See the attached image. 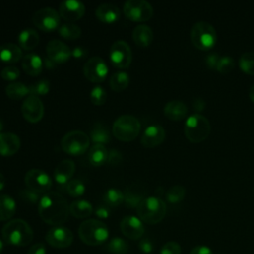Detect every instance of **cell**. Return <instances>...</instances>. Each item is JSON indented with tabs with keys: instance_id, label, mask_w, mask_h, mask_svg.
Masks as SVG:
<instances>
[{
	"instance_id": "f907efd6",
	"label": "cell",
	"mask_w": 254,
	"mask_h": 254,
	"mask_svg": "<svg viewBox=\"0 0 254 254\" xmlns=\"http://www.w3.org/2000/svg\"><path fill=\"white\" fill-rule=\"evenodd\" d=\"M139 248L141 249L142 252L144 253H150L153 251L154 245L152 243V241L148 238H144L139 242Z\"/></svg>"
},
{
	"instance_id": "7bdbcfd3",
	"label": "cell",
	"mask_w": 254,
	"mask_h": 254,
	"mask_svg": "<svg viewBox=\"0 0 254 254\" xmlns=\"http://www.w3.org/2000/svg\"><path fill=\"white\" fill-rule=\"evenodd\" d=\"M234 64V60L230 56H223L220 57L215 69H217L221 73H226L233 69Z\"/></svg>"
},
{
	"instance_id": "bcb514c9",
	"label": "cell",
	"mask_w": 254,
	"mask_h": 254,
	"mask_svg": "<svg viewBox=\"0 0 254 254\" xmlns=\"http://www.w3.org/2000/svg\"><path fill=\"white\" fill-rule=\"evenodd\" d=\"M181 246L176 241H168L160 250V254H181Z\"/></svg>"
},
{
	"instance_id": "44dd1931",
	"label": "cell",
	"mask_w": 254,
	"mask_h": 254,
	"mask_svg": "<svg viewBox=\"0 0 254 254\" xmlns=\"http://www.w3.org/2000/svg\"><path fill=\"white\" fill-rule=\"evenodd\" d=\"M75 172V164L72 160H62L54 171V178L60 185L66 184Z\"/></svg>"
},
{
	"instance_id": "db71d44e",
	"label": "cell",
	"mask_w": 254,
	"mask_h": 254,
	"mask_svg": "<svg viewBox=\"0 0 254 254\" xmlns=\"http://www.w3.org/2000/svg\"><path fill=\"white\" fill-rule=\"evenodd\" d=\"M95 214L99 218H107L109 216V209L104 205L97 206L95 209Z\"/></svg>"
},
{
	"instance_id": "f6af8a7d",
	"label": "cell",
	"mask_w": 254,
	"mask_h": 254,
	"mask_svg": "<svg viewBox=\"0 0 254 254\" xmlns=\"http://www.w3.org/2000/svg\"><path fill=\"white\" fill-rule=\"evenodd\" d=\"M19 75H20V70L15 65H7L1 70V76L5 80L13 81V80L17 79L19 77Z\"/></svg>"
},
{
	"instance_id": "d6986e66",
	"label": "cell",
	"mask_w": 254,
	"mask_h": 254,
	"mask_svg": "<svg viewBox=\"0 0 254 254\" xmlns=\"http://www.w3.org/2000/svg\"><path fill=\"white\" fill-rule=\"evenodd\" d=\"M166 137L165 129L159 124L149 125L141 136V143L144 147L153 148L160 145Z\"/></svg>"
},
{
	"instance_id": "5bb4252c",
	"label": "cell",
	"mask_w": 254,
	"mask_h": 254,
	"mask_svg": "<svg viewBox=\"0 0 254 254\" xmlns=\"http://www.w3.org/2000/svg\"><path fill=\"white\" fill-rule=\"evenodd\" d=\"M21 111L26 120L32 123H36L43 118L45 108L40 97L35 95H28L21 105Z\"/></svg>"
},
{
	"instance_id": "8992f818",
	"label": "cell",
	"mask_w": 254,
	"mask_h": 254,
	"mask_svg": "<svg viewBox=\"0 0 254 254\" xmlns=\"http://www.w3.org/2000/svg\"><path fill=\"white\" fill-rule=\"evenodd\" d=\"M184 131L186 137L190 142L199 143L208 137L210 133V124L205 116L199 113H194L187 118Z\"/></svg>"
},
{
	"instance_id": "816d5d0a",
	"label": "cell",
	"mask_w": 254,
	"mask_h": 254,
	"mask_svg": "<svg viewBox=\"0 0 254 254\" xmlns=\"http://www.w3.org/2000/svg\"><path fill=\"white\" fill-rule=\"evenodd\" d=\"M28 254H46V246L41 242L36 243L30 247Z\"/></svg>"
},
{
	"instance_id": "f1b7e54d",
	"label": "cell",
	"mask_w": 254,
	"mask_h": 254,
	"mask_svg": "<svg viewBox=\"0 0 254 254\" xmlns=\"http://www.w3.org/2000/svg\"><path fill=\"white\" fill-rule=\"evenodd\" d=\"M144 192L137 185H130L124 192V201L128 207H136L144 199Z\"/></svg>"
},
{
	"instance_id": "91938a15",
	"label": "cell",
	"mask_w": 254,
	"mask_h": 254,
	"mask_svg": "<svg viewBox=\"0 0 254 254\" xmlns=\"http://www.w3.org/2000/svg\"><path fill=\"white\" fill-rule=\"evenodd\" d=\"M2 250H3V241L0 239V254L2 253Z\"/></svg>"
},
{
	"instance_id": "b9f144b4",
	"label": "cell",
	"mask_w": 254,
	"mask_h": 254,
	"mask_svg": "<svg viewBox=\"0 0 254 254\" xmlns=\"http://www.w3.org/2000/svg\"><path fill=\"white\" fill-rule=\"evenodd\" d=\"M90 100L95 105H101L107 98V93L101 85H94L89 93Z\"/></svg>"
},
{
	"instance_id": "1f68e13d",
	"label": "cell",
	"mask_w": 254,
	"mask_h": 254,
	"mask_svg": "<svg viewBox=\"0 0 254 254\" xmlns=\"http://www.w3.org/2000/svg\"><path fill=\"white\" fill-rule=\"evenodd\" d=\"M16 211V202L8 194H0V220L12 218Z\"/></svg>"
},
{
	"instance_id": "83f0119b",
	"label": "cell",
	"mask_w": 254,
	"mask_h": 254,
	"mask_svg": "<svg viewBox=\"0 0 254 254\" xmlns=\"http://www.w3.org/2000/svg\"><path fill=\"white\" fill-rule=\"evenodd\" d=\"M92 211V204L85 199H76L69 204V213L77 218H86Z\"/></svg>"
},
{
	"instance_id": "680465c9",
	"label": "cell",
	"mask_w": 254,
	"mask_h": 254,
	"mask_svg": "<svg viewBox=\"0 0 254 254\" xmlns=\"http://www.w3.org/2000/svg\"><path fill=\"white\" fill-rule=\"evenodd\" d=\"M249 97H250V99L254 102V84L250 87V89H249Z\"/></svg>"
},
{
	"instance_id": "ac0fdd59",
	"label": "cell",
	"mask_w": 254,
	"mask_h": 254,
	"mask_svg": "<svg viewBox=\"0 0 254 254\" xmlns=\"http://www.w3.org/2000/svg\"><path fill=\"white\" fill-rule=\"evenodd\" d=\"M121 232L128 238L136 240L139 239L145 231L142 220L133 215L124 216L120 222Z\"/></svg>"
},
{
	"instance_id": "e575fe53",
	"label": "cell",
	"mask_w": 254,
	"mask_h": 254,
	"mask_svg": "<svg viewBox=\"0 0 254 254\" xmlns=\"http://www.w3.org/2000/svg\"><path fill=\"white\" fill-rule=\"evenodd\" d=\"M58 32L61 37L64 38L66 40H75V39L79 38V36L81 35L80 28L76 24H73L70 22L62 24L59 27Z\"/></svg>"
},
{
	"instance_id": "60d3db41",
	"label": "cell",
	"mask_w": 254,
	"mask_h": 254,
	"mask_svg": "<svg viewBox=\"0 0 254 254\" xmlns=\"http://www.w3.org/2000/svg\"><path fill=\"white\" fill-rule=\"evenodd\" d=\"M65 190L71 196H80L85 191V186L80 180L73 179L65 184Z\"/></svg>"
},
{
	"instance_id": "ab89813d",
	"label": "cell",
	"mask_w": 254,
	"mask_h": 254,
	"mask_svg": "<svg viewBox=\"0 0 254 254\" xmlns=\"http://www.w3.org/2000/svg\"><path fill=\"white\" fill-rule=\"evenodd\" d=\"M240 68L248 74H254V52H246L240 56Z\"/></svg>"
},
{
	"instance_id": "94428289",
	"label": "cell",
	"mask_w": 254,
	"mask_h": 254,
	"mask_svg": "<svg viewBox=\"0 0 254 254\" xmlns=\"http://www.w3.org/2000/svg\"><path fill=\"white\" fill-rule=\"evenodd\" d=\"M2 129H3V123H2V121H1V119H0V133H1Z\"/></svg>"
},
{
	"instance_id": "9c48e42d",
	"label": "cell",
	"mask_w": 254,
	"mask_h": 254,
	"mask_svg": "<svg viewBox=\"0 0 254 254\" xmlns=\"http://www.w3.org/2000/svg\"><path fill=\"white\" fill-rule=\"evenodd\" d=\"M124 15L135 22L149 20L154 13L152 5L145 0H128L124 3Z\"/></svg>"
},
{
	"instance_id": "f5cc1de1",
	"label": "cell",
	"mask_w": 254,
	"mask_h": 254,
	"mask_svg": "<svg viewBox=\"0 0 254 254\" xmlns=\"http://www.w3.org/2000/svg\"><path fill=\"white\" fill-rule=\"evenodd\" d=\"M190 254H213V252L208 246L197 245L190 250Z\"/></svg>"
},
{
	"instance_id": "2e32d148",
	"label": "cell",
	"mask_w": 254,
	"mask_h": 254,
	"mask_svg": "<svg viewBox=\"0 0 254 254\" xmlns=\"http://www.w3.org/2000/svg\"><path fill=\"white\" fill-rule=\"evenodd\" d=\"M47 57L50 58L55 64H64L69 60L71 51L64 42L54 39L51 40L46 47Z\"/></svg>"
},
{
	"instance_id": "30bf717a",
	"label": "cell",
	"mask_w": 254,
	"mask_h": 254,
	"mask_svg": "<svg viewBox=\"0 0 254 254\" xmlns=\"http://www.w3.org/2000/svg\"><path fill=\"white\" fill-rule=\"evenodd\" d=\"M33 23L42 31L51 32L60 26V13L51 7H44L37 10L33 15Z\"/></svg>"
},
{
	"instance_id": "e0dca14e",
	"label": "cell",
	"mask_w": 254,
	"mask_h": 254,
	"mask_svg": "<svg viewBox=\"0 0 254 254\" xmlns=\"http://www.w3.org/2000/svg\"><path fill=\"white\" fill-rule=\"evenodd\" d=\"M84 12L85 6L78 0H64L60 3V16L66 21H76L83 16Z\"/></svg>"
},
{
	"instance_id": "8d00e7d4",
	"label": "cell",
	"mask_w": 254,
	"mask_h": 254,
	"mask_svg": "<svg viewBox=\"0 0 254 254\" xmlns=\"http://www.w3.org/2000/svg\"><path fill=\"white\" fill-rule=\"evenodd\" d=\"M106 249L112 254H127L129 250V245L124 239L120 237H114L108 242V244L106 245Z\"/></svg>"
},
{
	"instance_id": "6da1fadb",
	"label": "cell",
	"mask_w": 254,
	"mask_h": 254,
	"mask_svg": "<svg viewBox=\"0 0 254 254\" xmlns=\"http://www.w3.org/2000/svg\"><path fill=\"white\" fill-rule=\"evenodd\" d=\"M38 211L45 222L59 226L68 219L69 205L62 194L52 191L41 197Z\"/></svg>"
},
{
	"instance_id": "c3c4849f",
	"label": "cell",
	"mask_w": 254,
	"mask_h": 254,
	"mask_svg": "<svg viewBox=\"0 0 254 254\" xmlns=\"http://www.w3.org/2000/svg\"><path fill=\"white\" fill-rule=\"evenodd\" d=\"M219 59H220L219 55H218L217 53H214V52H213V53L208 54V55L205 57L204 61H205L206 65H207L209 68H216V65H217V64H218Z\"/></svg>"
},
{
	"instance_id": "ffe728a7",
	"label": "cell",
	"mask_w": 254,
	"mask_h": 254,
	"mask_svg": "<svg viewBox=\"0 0 254 254\" xmlns=\"http://www.w3.org/2000/svg\"><path fill=\"white\" fill-rule=\"evenodd\" d=\"M21 147L20 138L12 132L0 133V155L11 156L16 154Z\"/></svg>"
},
{
	"instance_id": "7402d4cb",
	"label": "cell",
	"mask_w": 254,
	"mask_h": 254,
	"mask_svg": "<svg viewBox=\"0 0 254 254\" xmlns=\"http://www.w3.org/2000/svg\"><path fill=\"white\" fill-rule=\"evenodd\" d=\"M95 16L99 21L111 24L119 19L120 10L116 5L112 3H103L96 8Z\"/></svg>"
},
{
	"instance_id": "52a82bcc",
	"label": "cell",
	"mask_w": 254,
	"mask_h": 254,
	"mask_svg": "<svg viewBox=\"0 0 254 254\" xmlns=\"http://www.w3.org/2000/svg\"><path fill=\"white\" fill-rule=\"evenodd\" d=\"M190 39L195 48L199 50H208L216 43V31L208 22L199 21L191 27Z\"/></svg>"
},
{
	"instance_id": "7c38bea8",
	"label": "cell",
	"mask_w": 254,
	"mask_h": 254,
	"mask_svg": "<svg viewBox=\"0 0 254 254\" xmlns=\"http://www.w3.org/2000/svg\"><path fill=\"white\" fill-rule=\"evenodd\" d=\"M82 71L84 76L92 82H101L108 73V66L100 57H92L83 64Z\"/></svg>"
},
{
	"instance_id": "d6a6232c",
	"label": "cell",
	"mask_w": 254,
	"mask_h": 254,
	"mask_svg": "<svg viewBox=\"0 0 254 254\" xmlns=\"http://www.w3.org/2000/svg\"><path fill=\"white\" fill-rule=\"evenodd\" d=\"M6 94L8 95V97L12 98V99H21L24 96H26L27 94H30L29 92V86H27L26 84H24L21 81H13L11 83H9L6 86Z\"/></svg>"
},
{
	"instance_id": "8fae6325",
	"label": "cell",
	"mask_w": 254,
	"mask_h": 254,
	"mask_svg": "<svg viewBox=\"0 0 254 254\" xmlns=\"http://www.w3.org/2000/svg\"><path fill=\"white\" fill-rule=\"evenodd\" d=\"M109 58L112 64L119 68H126L132 61V51L130 46L123 40L114 42L109 51Z\"/></svg>"
},
{
	"instance_id": "d590c367",
	"label": "cell",
	"mask_w": 254,
	"mask_h": 254,
	"mask_svg": "<svg viewBox=\"0 0 254 254\" xmlns=\"http://www.w3.org/2000/svg\"><path fill=\"white\" fill-rule=\"evenodd\" d=\"M103 200L109 206H118L124 201V193L117 188H110L104 192Z\"/></svg>"
},
{
	"instance_id": "11a10c76",
	"label": "cell",
	"mask_w": 254,
	"mask_h": 254,
	"mask_svg": "<svg viewBox=\"0 0 254 254\" xmlns=\"http://www.w3.org/2000/svg\"><path fill=\"white\" fill-rule=\"evenodd\" d=\"M193 107H194V109L196 111H201L205 107V101L203 99H201V98H196L194 103H193Z\"/></svg>"
},
{
	"instance_id": "6125c7cd",
	"label": "cell",
	"mask_w": 254,
	"mask_h": 254,
	"mask_svg": "<svg viewBox=\"0 0 254 254\" xmlns=\"http://www.w3.org/2000/svg\"><path fill=\"white\" fill-rule=\"evenodd\" d=\"M253 190H254V188H253Z\"/></svg>"
},
{
	"instance_id": "74e56055",
	"label": "cell",
	"mask_w": 254,
	"mask_h": 254,
	"mask_svg": "<svg viewBox=\"0 0 254 254\" xmlns=\"http://www.w3.org/2000/svg\"><path fill=\"white\" fill-rule=\"evenodd\" d=\"M185 195H186V189L180 185H175L171 187L166 192L167 200L171 203H178L182 201L185 198Z\"/></svg>"
},
{
	"instance_id": "5b68a950",
	"label": "cell",
	"mask_w": 254,
	"mask_h": 254,
	"mask_svg": "<svg viewBox=\"0 0 254 254\" xmlns=\"http://www.w3.org/2000/svg\"><path fill=\"white\" fill-rule=\"evenodd\" d=\"M141 130L138 118L130 114H124L115 119L112 124V134L118 140L129 142L134 140Z\"/></svg>"
},
{
	"instance_id": "cb8c5ba5",
	"label": "cell",
	"mask_w": 254,
	"mask_h": 254,
	"mask_svg": "<svg viewBox=\"0 0 254 254\" xmlns=\"http://www.w3.org/2000/svg\"><path fill=\"white\" fill-rule=\"evenodd\" d=\"M43 60L38 54H27L22 58L23 69L30 75H39L43 69Z\"/></svg>"
},
{
	"instance_id": "4316f807",
	"label": "cell",
	"mask_w": 254,
	"mask_h": 254,
	"mask_svg": "<svg viewBox=\"0 0 254 254\" xmlns=\"http://www.w3.org/2000/svg\"><path fill=\"white\" fill-rule=\"evenodd\" d=\"M39 34L36 30L27 28L22 30L18 35V41L24 50H33L39 43Z\"/></svg>"
},
{
	"instance_id": "7a4b0ae2",
	"label": "cell",
	"mask_w": 254,
	"mask_h": 254,
	"mask_svg": "<svg viewBox=\"0 0 254 254\" xmlns=\"http://www.w3.org/2000/svg\"><path fill=\"white\" fill-rule=\"evenodd\" d=\"M2 237L7 244L26 246L32 242L34 232L27 221L21 218H16L8 221L3 226Z\"/></svg>"
},
{
	"instance_id": "9a60e30c",
	"label": "cell",
	"mask_w": 254,
	"mask_h": 254,
	"mask_svg": "<svg viewBox=\"0 0 254 254\" xmlns=\"http://www.w3.org/2000/svg\"><path fill=\"white\" fill-rule=\"evenodd\" d=\"M47 242L56 248H65L68 247L73 240L72 232L62 225L52 227L46 235Z\"/></svg>"
},
{
	"instance_id": "603a6c76",
	"label": "cell",
	"mask_w": 254,
	"mask_h": 254,
	"mask_svg": "<svg viewBox=\"0 0 254 254\" xmlns=\"http://www.w3.org/2000/svg\"><path fill=\"white\" fill-rule=\"evenodd\" d=\"M188 113V107L182 100L174 99L164 106V114L171 120H181Z\"/></svg>"
},
{
	"instance_id": "484cf974",
	"label": "cell",
	"mask_w": 254,
	"mask_h": 254,
	"mask_svg": "<svg viewBox=\"0 0 254 254\" xmlns=\"http://www.w3.org/2000/svg\"><path fill=\"white\" fill-rule=\"evenodd\" d=\"M22 50L13 43H6L0 46V61L6 64L17 63L22 58Z\"/></svg>"
},
{
	"instance_id": "d4e9b609",
	"label": "cell",
	"mask_w": 254,
	"mask_h": 254,
	"mask_svg": "<svg viewBox=\"0 0 254 254\" xmlns=\"http://www.w3.org/2000/svg\"><path fill=\"white\" fill-rule=\"evenodd\" d=\"M132 37L137 46L145 48L152 43L154 34L153 30L148 25L140 24L134 28L132 32Z\"/></svg>"
},
{
	"instance_id": "277c9868",
	"label": "cell",
	"mask_w": 254,
	"mask_h": 254,
	"mask_svg": "<svg viewBox=\"0 0 254 254\" xmlns=\"http://www.w3.org/2000/svg\"><path fill=\"white\" fill-rule=\"evenodd\" d=\"M166 212V203L158 196L145 197L137 206V213L140 219L148 224L160 222L165 217Z\"/></svg>"
},
{
	"instance_id": "7dc6e473",
	"label": "cell",
	"mask_w": 254,
	"mask_h": 254,
	"mask_svg": "<svg viewBox=\"0 0 254 254\" xmlns=\"http://www.w3.org/2000/svg\"><path fill=\"white\" fill-rule=\"evenodd\" d=\"M122 161V154L117 149H111L108 151L107 163L109 165H117Z\"/></svg>"
},
{
	"instance_id": "4dcf8cb0",
	"label": "cell",
	"mask_w": 254,
	"mask_h": 254,
	"mask_svg": "<svg viewBox=\"0 0 254 254\" xmlns=\"http://www.w3.org/2000/svg\"><path fill=\"white\" fill-rule=\"evenodd\" d=\"M108 151L104 147V145L94 144L88 152V161L92 166L98 167L107 162Z\"/></svg>"
},
{
	"instance_id": "f35d334b",
	"label": "cell",
	"mask_w": 254,
	"mask_h": 254,
	"mask_svg": "<svg viewBox=\"0 0 254 254\" xmlns=\"http://www.w3.org/2000/svg\"><path fill=\"white\" fill-rule=\"evenodd\" d=\"M49 90H50V81L47 78H41L36 82L32 83L31 85H29L30 95H35L39 97L40 95L47 94Z\"/></svg>"
},
{
	"instance_id": "836d02e7",
	"label": "cell",
	"mask_w": 254,
	"mask_h": 254,
	"mask_svg": "<svg viewBox=\"0 0 254 254\" xmlns=\"http://www.w3.org/2000/svg\"><path fill=\"white\" fill-rule=\"evenodd\" d=\"M129 84V75L125 71H115L112 73L109 79V85L111 89L115 91H122L124 90Z\"/></svg>"
},
{
	"instance_id": "ba28073f",
	"label": "cell",
	"mask_w": 254,
	"mask_h": 254,
	"mask_svg": "<svg viewBox=\"0 0 254 254\" xmlns=\"http://www.w3.org/2000/svg\"><path fill=\"white\" fill-rule=\"evenodd\" d=\"M90 137L80 130H72L64 135L61 140L62 149L69 155H81L89 147Z\"/></svg>"
},
{
	"instance_id": "6f0895ef",
	"label": "cell",
	"mask_w": 254,
	"mask_h": 254,
	"mask_svg": "<svg viewBox=\"0 0 254 254\" xmlns=\"http://www.w3.org/2000/svg\"><path fill=\"white\" fill-rule=\"evenodd\" d=\"M5 187V177L0 173V190Z\"/></svg>"
},
{
	"instance_id": "ee69618b",
	"label": "cell",
	"mask_w": 254,
	"mask_h": 254,
	"mask_svg": "<svg viewBox=\"0 0 254 254\" xmlns=\"http://www.w3.org/2000/svg\"><path fill=\"white\" fill-rule=\"evenodd\" d=\"M19 195L20 197L26 201V202H29V203H37L38 201H40L41 197H40V193L26 188L24 190H22L20 192H19Z\"/></svg>"
},
{
	"instance_id": "3957f363",
	"label": "cell",
	"mask_w": 254,
	"mask_h": 254,
	"mask_svg": "<svg viewBox=\"0 0 254 254\" xmlns=\"http://www.w3.org/2000/svg\"><path fill=\"white\" fill-rule=\"evenodd\" d=\"M106 224L98 219H86L78 227V235L81 241L87 245L96 246L102 244L108 238Z\"/></svg>"
},
{
	"instance_id": "681fc988",
	"label": "cell",
	"mask_w": 254,
	"mask_h": 254,
	"mask_svg": "<svg viewBox=\"0 0 254 254\" xmlns=\"http://www.w3.org/2000/svg\"><path fill=\"white\" fill-rule=\"evenodd\" d=\"M87 49L82 46H76L71 50V56L75 59H82L87 56Z\"/></svg>"
},
{
	"instance_id": "4fadbf2b",
	"label": "cell",
	"mask_w": 254,
	"mask_h": 254,
	"mask_svg": "<svg viewBox=\"0 0 254 254\" xmlns=\"http://www.w3.org/2000/svg\"><path fill=\"white\" fill-rule=\"evenodd\" d=\"M25 183L28 189L38 193L47 192L52 187L51 177L39 169L29 170L25 176Z\"/></svg>"
},
{
	"instance_id": "f546056e",
	"label": "cell",
	"mask_w": 254,
	"mask_h": 254,
	"mask_svg": "<svg viewBox=\"0 0 254 254\" xmlns=\"http://www.w3.org/2000/svg\"><path fill=\"white\" fill-rule=\"evenodd\" d=\"M90 138L95 144L103 145L110 142L111 133L108 126L100 122L96 123L90 130Z\"/></svg>"
},
{
	"instance_id": "9f6ffc18",
	"label": "cell",
	"mask_w": 254,
	"mask_h": 254,
	"mask_svg": "<svg viewBox=\"0 0 254 254\" xmlns=\"http://www.w3.org/2000/svg\"><path fill=\"white\" fill-rule=\"evenodd\" d=\"M57 64H55L50 58L48 57H45L44 58V65L47 67V68H54L56 66Z\"/></svg>"
}]
</instances>
